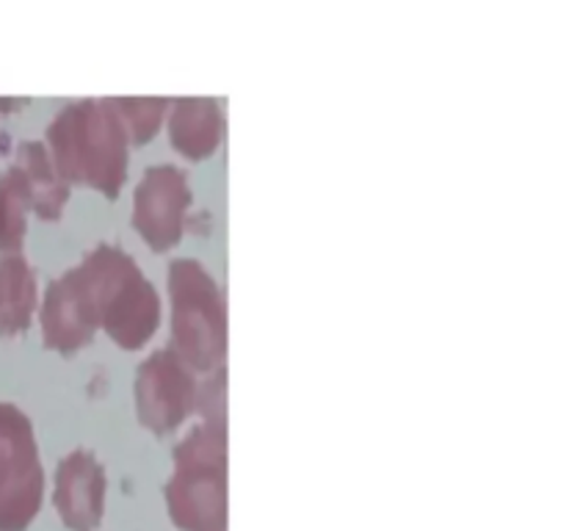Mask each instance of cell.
Wrapping results in <instances>:
<instances>
[{
  "label": "cell",
  "mask_w": 566,
  "mask_h": 531,
  "mask_svg": "<svg viewBox=\"0 0 566 531\" xmlns=\"http://www.w3.org/2000/svg\"><path fill=\"white\" fill-rule=\"evenodd\" d=\"M64 277L94 332L103 330L119 348L136 352L158 332V291L133 254L116 243H97Z\"/></svg>",
  "instance_id": "6da1fadb"
},
{
  "label": "cell",
  "mask_w": 566,
  "mask_h": 531,
  "mask_svg": "<svg viewBox=\"0 0 566 531\" xmlns=\"http://www.w3.org/2000/svg\"><path fill=\"white\" fill-rule=\"evenodd\" d=\"M50 160L66 183L116 199L127 180L130 138L111 97L64 105L48 125Z\"/></svg>",
  "instance_id": "7a4b0ae2"
},
{
  "label": "cell",
  "mask_w": 566,
  "mask_h": 531,
  "mask_svg": "<svg viewBox=\"0 0 566 531\" xmlns=\"http://www.w3.org/2000/svg\"><path fill=\"white\" fill-rule=\"evenodd\" d=\"M166 512L180 531H227V420H199L171 451Z\"/></svg>",
  "instance_id": "3957f363"
},
{
  "label": "cell",
  "mask_w": 566,
  "mask_h": 531,
  "mask_svg": "<svg viewBox=\"0 0 566 531\" xmlns=\"http://www.w3.org/2000/svg\"><path fill=\"white\" fill-rule=\"evenodd\" d=\"M171 302V352L197 374H213L227 354V304L219 282L193 258L171 260L166 271Z\"/></svg>",
  "instance_id": "277c9868"
},
{
  "label": "cell",
  "mask_w": 566,
  "mask_h": 531,
  "mask_svg": "<svg viewBox=\"0 0 566 531\" xmlns=\"http://www.w3.org/2000/svg\"><path fill=\"white\" fill-rule=\"evenodd\" d=\"M44 501V468L31 418L0 402V531H28Z\"/></svg>",
  "instance_id": "5b68a950"
},
{
  "label": "cell",
  "mask_w": 566,
  "mask_h": 531,
  "mask_svg": "<svg viewBox=\"0 0 566 531\" xmlns=\"http://www.w3.org/2000/svg\"><path fill=\"white\" fill-rule=\"evenodd\" d=\"M199 382L193 371L169 346L149 354L136 371V415L138 424L164 437L180 429L197 413Z\"/></svg>",
  "instance_id": "8992f818"
},
{
  "label": "cell",
  "mask_w": 566,
  "mask_h": 531,
  "mask_svg": "<svg viewBox=\"0 0 566 531\" xmlns=\"http://www.w3.org/2000/svg\"><path fill=\"white\" fill-rule=\"evenodd\" d=\"M191 202V183L180 166H149L133 191V227L153 252H169L180 243Z\"/></svg>",
  "instance_id": "52a82bcc"
},
{
  "label": "cell",
  "mask_w": 566,
  "mask_h": 531,
  "mask_svg": "<svg viewBox=\"0 0 566 531\" xmlns=\"http://www.w3.org/2000/svg\"><path fill=\"white\" fill-rule=\"evenodd\" d=\"M108 476L88 448H75L55 468L53 507L70 531H94L103 523Z\"/></svg>",
  "instance_id": "ba28073f"
},
{
  "label": "cell",
  "mask_w": 566,
  "mask_h": 531,
  "mask_svg": "<svg viewBox=\"0 0 566 531\" xmlns=\"http://www.w3.org/2000/svg\"><path fill=\"white\" fill-rule=\"evenodd\" d=\"M166 116L171 147L188 160L210 158L224 138V111L213 97H180Z\"/></svg>",
  "instance_id": "9c48e42d"
},
{
  "label": "cell",
  "mask_w": 566,
  "mask_h": 531,
  "mask_svg": "<svg viewBox=\"0 0 566 531\" xmlns=\"http://www.w3.org/2000/svg\"><path fill=\"white\" fill-rule=\"evenodd\" d=\"M39 324H42L44 348L59 354H75L94 341V326L83 315L75 293H72L66 277H55L48 285L39 310Z\"/></svg>",
  "instance_id": "30bf717a"
},
{
  "label": "cell",
  "mask_w": 566,
  "mask_h": 531,
  "mask_svg": "<svg viewBox=\"0 0 566 531\" xmlns=\"http://www.w3.org/2000/svg\"><path fill=\"white\" fill-rule=\"evenodd\" d=\"M39 310L36 271L25 254H0V337L31 330Z\"/></svg>",
  "instance_id": "8fae6325"
},
{
  "label": "cell",
  "mask_w": 566,
  "mask_h": 531,
  "mask_svg": "<svg viewBox=\"0 0 566 531\" xmlns=\"http://www.w3.org/2000/svg\"><path fill=\"white\" fill-rule=\"evenodd\" d=\"M14 164L25 175L33 214L42 221H59L70 202V183L55 171L44 142H22L17 147Z\"/></svg>",
  "instance_id": "7c38bea8"
},
{
  "label": "cell",
  "mask_w": 566,
  "mask_h": 531,
  "mask_svg": "<svg viewBox=\"0 0 566 531\" xmlns=\"http://www.w3.org/2000/svg\"><path fill=\"white\" fill-rule=\"evenodd\" d=\"M31 214V191L20 166L0 171V254H20Z\"/></svg>",
  "instance_id": "4fadbf2b"
},
{
  "label": "cell",
  "mask_w": 566,
  "mask_h": 531,
  "mask_svg": "<svg viewBox=\"0 0 566 531\" xmlns=\"http://www.w3.org/2000/svg\"><path fill=\"white\" fill-rule=\"evenodd\" d=\"M111 103H114L116 114L125 125L127 138L136 147L153 142L155 133L164 125L166 114H169V100L166 97H111Z\"/></svg>",
  "instance_id": "5bb4252c"
}]
</instances>
